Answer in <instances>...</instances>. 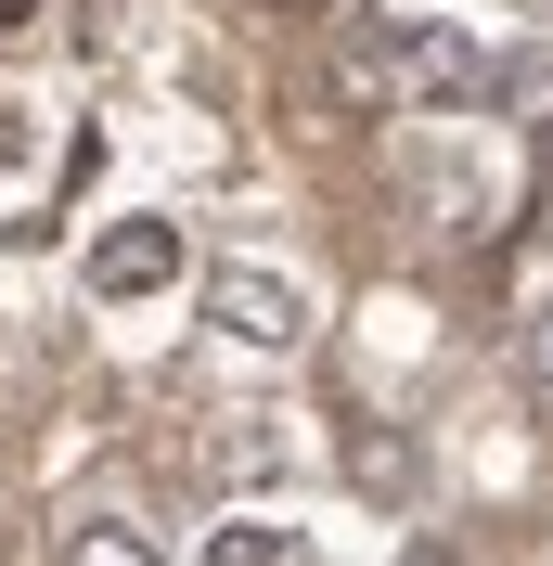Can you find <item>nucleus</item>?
<instances>
[{
    "instance_id": "f257e3e1",
    "label": "nucleus",
    "mask_w": 553,
    "mask_h": 566,
    "mask_svg": "<svg viewBox=\"0 0 553 566\" xmlns=\"http://www.w3.org/2000/svg\"><path fill=\"white\" fill-rule=\"evenodd\" d=\"M207 322H219V335H232V348L283 360V348H296V335H310V296H296V283H283V271H258V258H219V271H207Z\"/></svg>"
},
{
    "instance_id": "f03ea898",
    "label": "nucleus",
    "mask_w": 553,
    "mask_h": 566,
    "mask_svg": "<svg viewBox=\"0 0 553 566\" xmlns=\"http://www.w3.org/2000/svg\"><path fill=\"white\" fill-rule=\"evenodd\" d=\"M180 283V219H104L91 232V296H168Z\"/></svg>"
},
{
    "instance_id": "7ed1b4c3",
    "label": "nucleus",
    "mask_w": 553,
    "mask_h": 566,
    "mask_svg": "<svg viewBox=\"0 0 553 566\" xmlns=\"http://www.w3.org/2000/svg\"><path fill=\"white\" fill-rule=\"evenodd\" d=\"M386 52H399V104H463V91L502 77L477 39H450V27H386Z\"/></svg>"
},
{
    "instance_id": "20e7f679",
    "label": "nucleus",
    "mask_w": 553,
    "mask_h": 566,
    "mask_svg": "<svg viewBox=\"0 0 553 566\" xmlns=\"http://www.w3.org/2000/svg\"><path fill=\"white\" fill-rule=\"evenodd\" d=\"M52 566H155V528H129V515H91V528H77Z\"/></svg>"
},
{
    "instance_id": "39448f33",
    "label": "nucleus",
    "mask_w": 553,
    "mask_h": 566,
    "mask_svg": "<svg viewBox=\"0 0 553 566\" xmlns=\"http://www.w3.org/2000/svg\"><path fill=\"white\" fill-rule=\"evenodd\" d=\"M207 566H296V528H258V515H244V528L207 541Z\"/></svg>"
},
{
    "instance_id": "423d86ee",
    "label": "nucleus",
    "mask_w": 553,
    "mask_h": 566,
    "mask_svg": "<svg viewBox=\"0 0 553 566\" xmlns=\"http://www.w3.org/2000/svg\"><path fill=\"white\" fill-rule=\"evenodd\" d=\"M77 39H91V52H129V39H142V0H91V13H77Z\"/></svg>"
},
{
    "instance_id": "0eeeda50",
    "label": "nucleus",
    "mask_w": 553,
    "mask_h": 566,
    "mask_svg": "<svg viewBox=\"0 0 553 566\" xmlns=\"http://www.w3.org/2000/svg\"><path fill=\"white\" fill-rule=\"evenodd\" d=\"M515 374H528V412H541V424H553V310H541V322H528V360H515Z\"/></svg>"
},
{
    "instance_id": "6e6552de",
    "label": "nucleus",
    "mask_w": 553,
    "mask_h": 566,
    "mask_svg": "<svg viewBox=\"0 0 553 566\" xmlns=\"http://www.w3.org/2000/svg\"><path fill=\"white\" fill-rule=\"evenodd\" d=\"M27 155H39V142H27V116H13V104H0V180H13V168H27Z\"/></svg>"
},
{
    "instance_id": "1a4fd4ad",
    "label": "nucleus",
    "mask_w": 553,
    "mask_h": 566,
    "mask_svg": "<svg viewBox=\"0 0 553 566\" xmlns=\"http://www.w3.org/2000/svg\"><path fill=\"white\" fill-rule=\"evenodd\" d=\"M0 27H39V0H0Z\"/></svg>"
},
{
    "instance_id": "9d476101",
    "label": "nucleus",
    "mask_w": 553,
    "mask_h": 566,
    "mask_svg": "<svg viewBox=\"0 0 553 566\" xmlns=\"http://www.w3.org/2000/svg\"><path fill=\"white\" fill-rule=\"evenodd\" d=\"M271 13H322V0H271Z\"/></svg>"
},
{
    "instance_id": "9b49d317",
    "label": "nucleus",
    "mask_w": 553,
    "mask_h": 566,
    "mask_svg": "<svg viewBox=\"0 0 553 566\" xmlns=\"http://www.w3.org/2000/svg\"><path fill=\"white\" fill-rule=\"evenodd\" d=\"M399 566H450V554H399Z\"/></svg>"
}]
</instances>
